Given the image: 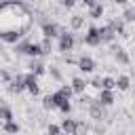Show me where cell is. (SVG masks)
I'll list each match as a JSON object with an SVG mask.
<instances>
[{"instance_id":"obj_21","label":"cell","mask_w":135,"mask_h":135,"mask_svg":"<svg viewBox=\"0 0 135 135\" xmlns=\"http://www.w3.org/2000/svg\"><path fill=\"white\" fill-rule=\"evenodd\" d=\"M129 86H131V78L127 74H122V76L116 78V89L118 91H129Z\"/></svg>"},{"instance_id":"obj_10","label":"cell","mask_w":135,"mask_h":135,"mask_svg":"<svg viewBox=\"0 0 135 135\" xmlns=\"http://www.w3.org/2000/svg\"><path fill=\"white\" fill-rule=\"evenodd\" d=\"M99 36H101V44H114V40H116V34H114V30L105 23V25H99Z\"/></svg>"},{"instance_id":"obj_25","label":"cell","mask_w":135,"mask_h":135,"mask_svg":"<svg viewBox=\"0 0 135 135\" xmlns=\"http://www.w3.org/2000/svg\"><path fill=\"white\" fill-rule=\"evenodd\" d=\"M0 118H2V122H11V120H13V110L8 108V103H2V108H0Z\"/></svg>"},{"instance_id":"obj_11","label":"cell","mask_w":135,"mask_h":135,"mask_svg":"<svg viewBox=\"0 0 135 135\" xmlns=\"http://www.w3.org/2000/svg\"><path fill=\"white\" fill-rule=\"evenodd\" d=\"M8 91H11L13 95H19V93H23V91H25V80H23V74H15L13 82L8 84Z\"/></svg>"},{"instance_id":"obj_30","label":"cell","mask_w":135,"mask_h":135,"mask_svg":"<svg viewBox=\"0 0 135 135\" xmlns=\"http://www.w3.org/2000/svg\"><path fill=\"white\" fill-rule=\"evenodd\" d=\"M89 86H93V89L101 91V76H93V78H91V82H89Z\"/></svg>"},{"instance_id":"obj_23","label":"cell","mask_w":135,"mask_h":135,"mask_svg":"<svg viewBox=\"0 0 135 135\" xmlns=\"http://www.w3.org/2000/svg\"><path fill=\"white\" fill-rule=\"evenodd\" d=\"M114 89H116V78L103 76L101 78V91H114Z\"/></svg>"},{"instance_id":"obj_24","label":"cell","mask_w":135,"mask_h":135,"mask_svg":"<svg viewBox=\"0 0 135 135\" xmlns=\"http://www.w3.org/2000/svg\"><path fill=\"white\" fill-rule=\"evenodd\" d=\"M82 25H84V17H82V15H72V19H70V27L76 32V30H82Z\"/></svg>"},{"instance_id":"obj_1","label":"cell","mask_w":135,"mask_h":135,"mask_svg":"<svg viewBox=\"0 0 135 135\" xmlns=\"http://www.w3.org/2000/svg\"><path fill=\"white\" fill-rule=\"evenodd\" d=\"M32 27V8L25 2H2L0 4V32L17 30L30 32Z\"/></svg>"},{"instance_id":"obj_31","label":"cell","mask_w":135,"mask_h":135,"mask_svg":"<svg viewBox=\"0 0 135 135\" xmlns=\"http://www.w3.org/2000/svg\"><path fill=\"white\" fill-rule=\"evenodd\" d=\"M49 74H51V76H53V78H55L57 82H61V80H63V78H61V72H59V70H57L55 65H51V70H49Z\"/></svg>"},{"instance_id":"obj_27","label":"cell","mask_w":135,"mask_h":135,"mask_svg":"<svg viewBox=\"0 0 135 135\" xmlns=\"http://www.w3.org/2000/svg\"><path fill=\"white\" fill-rule=\"evenodd\" d=\"M61 133H63V131H61V124H53V122H51V124L46 127V135H61Z\"/></svg>"},{"instance_id":"obj_4","label":"cell","mask_w":135,"mask_h":135,"mask_svg":"<svg viewBox=\"0 0 135 135\" xmlns=\"http://www.w3.org/2000/svg\"><path fill=\"white\" fill-rule=\"evenodd\" d=\"M74 44H76V36H74V32L63 30L61 36H59V40H57V51L63 53V55H68V53L74 49Z\"/></svg>"},{"instance_id":"obj_22","label":"cell","mask_w":135,"mask_h":135,"mask_svg":"<svg viewBox=\"0 0 135 135\" xmlns=\"http://www.w3.org/2000/svg\"><path fill=\"white\" fill-rule=\"evenodd\" d=\"M55 93H57L61 99H68V101H70V99H72V95H74V91H72V86H70V84H61Z\"/></svg>"},{"instance_id":"obj_9","label":"cell","mask_w":135,"mask_h":135,"mask_svg":"<svg viewBox=\"0 0 135 135\" xmlns=\"http://www.w3.org/2000/svg\"><path fill=\"white\" fill-rule=\"evenodd\" d=\"M80 72H84V74H91L95 68H97V63H95V59L93 57H89V55H82V57H78V65H76Z\"/></svg>"},{"instance_id":"obj_16","label":"cell","mask_w":135,"mask_h":135,"mask_svg":"<svg viewBox=\"0 0 135 135\" xmlns=\"http://www.w3.org/2000/svg\"><path fill=\"white\" fill-rule=\"evenodd\" d=\"M95 99H97V101H99L103 108H110V105L116 101V99H114V91H99Z\"/></svg>"},{"instance_id":"obj_13","label":"cell","mask_w":135,"mask_h":135,"mask_svg":"<svg viewBox=\"0 0 135 135\" xmlns=\"http://www.w3.org/2000/svg\"><path fill=\"white\" fill-rule=\"evenodd\" d=\"M108 25L114 30V34H116V36H129V34H127V27H124L122 17H114V19H110V23H108Z\"/></svg>"},{"instance_id":"obj_15","label":"cell","mask_w":135,"mask_h":135,"mask_svg":"<svg viewBox=\"0 0 135 135\" xmlns=\"http://www.w3.org/2000/svg\"><path fill=\"white\" fill-rule=\"evenodd\" d=\"M27 70H30L32 74H36V76L46 74V65H44L40 59H30V61H27Z\"/></svg>"},{"instance_id":"obj_20","label":"cell","mask_w":135,"mask_h":135,"mask_svg":"<svg viewBox=\"0 0 135 135\" xmlns=\"http://www.w3.org/2000/svg\"><path fill=\"white\" fill-rule=\"evenodd\" d=\"M103 13H105V6H103L101 2H97L93 8H89V17H91V19H101Z\"/></svg>"},{"instance_id":"obj_28","label":"cell","mask_w":135,"mask_h":135,"mask_svg":"<svg viewBox=\"0 0 135 135\" xmlns=\"http://www.w3.org/2000/svg\"><path fill=\"white\" fill-rule=\"evenodd\" d=\"M59 112L70 114V112H72V103H70L68 99H61V101H59Z\"/></svg>"},{"instance_id":"obj_19","label":"cell","mask_w":135,"mask_h":135,"mask_svg":"<svg viewBox=\"0 0 135 135\" xmlns=\"http://www.w3.org/2000/svg\"><path fill=\"white\" fill-rule=\"evenodd\" d=\"M122 21L124 23H135V6L133 4H127L124 11H122Z\"/></svg>"},{"instance_id":"obj_32","label":"cell","mask_w":135,"mask_h":135,"mask_svg":"<svg viewBox=\"0 0 135 135\" xmlns=\"http://www.w3.org/2000/svg\"><path fill=\"white\" fill-rule=\"evenodd\" d=\"M61 6H63V8H74L76 2H74V0H61Z\"/></svg>"},{"instance_id":"obj_18","label":"cell","mask_w":135,"mask_h":135,"mask_svg":"<svg viewBox=\"0 0 135 135\" xmlns=\"http://www.w3.org/2000/svg\"><path fill=\"white\" fill-rule=\"evenodd\" d=\"M2 131H4L6 135H19L21 127H19V122L11 120V122H2Z\"/></svg>"},{"instance_id":"obj_6","label":"cell","mask_w":135,"mask_h":135,"mask_svg":"<svg viewBox=\"0 0 135 135\" xmlns=\"http://www.w3.org/2000/svg\"><path fill=\"white\" fill-rule=\"evenodd\" d=\"M86 108H89V116H91L95 122H101V120L105 118V108H103V105H101L97 99H93V101H91Z\"/></svg>"},{"instance_id":"obj_2","label":"cell","mask_w":135,"mask_h":135,"mask_svg":"<svg viewBox=\"0 0 135 135\" xmlns=\"http://www.w3.org/2000/svg\"><path fill=\"white\" fill-rule=\"evenodd\" d=\"M15 53L17 55H27L30 59H40L44 55L40 42H32V40H21L19 44H15Z\"/></svg>"},{"instance_id":"obj_17","label":"cell","mask_w":135,"mask_h":135,"mask_svg":"<svg viewBox=\"0 0 135 135\" xmlns=\"http://www.w3.org/2000/svg\"><path fill=\"white\" fill-rule=\"evenodd\" d=\"M70 86H72V91H74L76 95H84V89L89 86V82H86L84 78H80V76H74Z\"/></svg>"},{"instance_id":"obj_7","label":"cell","mask_w":135,"mask_h":135,"mask_svg":"<svg viewBox=\"0 0 135 135\" xmlns=\"http://www.w3.org/2000/svg\"><path fill=\"white\" fill-rule=\"evenodd\" d=\"M23 80H25V91H27L30 95H38V93H40V86H38V76H36V74L27 72V74H23Z\"/></svg>"},{"instance_id":"obj_5","label":"cell","mask_w":135,"mask_h":135,"mask_svg":"<svg viewBox=\"0 0 135 135\" xmlns=\"http://www.w3.org/2000/svg\"><path fill=\"white\" fill-rule=\"evenodd\" d=\"M84 44L86 46H101V36H99V27L97 25H89L86 34H84Z\"/></svg>"},{"instance_id":"obj_29","label":"cell","mask_w":135,"mask_h":135,"mask_svg":"<svg viewBox=\"0 0 135 135\" xmlns=\"http://www.w3.org/2000/svg\"><path fill=\"white\" fill-rule=\"evenodd\" d=\"M0 78H2V82H4V84H11L15 76H11V72H8V70H0Z\"/></svg>"},{"instance_id":"obj_12","label":"cell","mask_w":135,"mask_h":135,"mask_svg":"<svg viewBox=\"0 0 135 135\" xmlns=\"http://www.w3.org/2000/svg\"><path fill=\"white\" fill-rule=\"evenodd\" d=\"M59 101H61V97L57 93H49L42 99V108L44 110H59Z\"/></svg>"},{"instance_id":"obj_3","label":"cell","mask_w":135,"mask_h":135,"mask_svg":"<svg viewBox=\"0 0 135 135\" xmlns=\"http://www.w3.org/2000/svg\"><path fill=\"white\" fill-rule=\"evenodd\" d=\"M40 32H42V38H59L63 27L57 23V21H51V19H42L40 21Z\"/></svg>"},{"instance_id":"obj_8","label":"cell","mask_w":135,"mask_h":135,"mask_svg":"<svg viewBox=\"0 0 135 135\" xmlns=\"http://www.w3.org/2000/svg\"><path fill=\"white\" fill-rule=\"evenodd\" d=\"M112 55H114V61L120 63V65H129L131 63V57L127 55V51L120 44H112Z\"/></svg>"},{"instance_id":"obj_26","label":"cell","mask_w":135,"mask_h":135,"mask_svg":"<svg viewBox=\"0 0 135 135\" xmlns=\"http://www.w3.org/2000/svg\"><path fill=\"white\" fill-rule=\"evenodd\" d=\"M40 46H42L44 55H49V53L53 51V40H51V38H42V40H40Z\"/></svg>"},{"instance_id":"obj_14","label":"cell","mask_w":135,"mask_h":135,"mask_svg":"<svg viewBox=\"0 0 135 135\" xmlns=\"http://www.w3.org/2000/svg\"><path fill=\"white\" fill-rule=\"evenodd\" d=\"M61 131H63L65 135H76V133H78V120H74V118H63V120H61Z\"/></svg>"}]
</instances>
